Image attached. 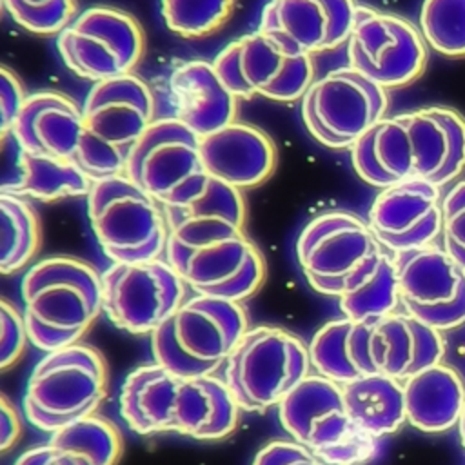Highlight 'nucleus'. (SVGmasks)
I'll use <instances>...</instances> for the list:
<instances>
[{
  "mask_svg": "<svg viewBox=\"0 0 465 465\" xmlns=\"http://www.w3.org/2000/svg\"><path fill=\"white\" fill-rule=\"evenodd\" d=\"M118 411L142 436L174 432L198 441H220L240 421V405L223 378L176 376L156 363L133 369L122 381Z\"/></svg>",
  "mask_w": 465,
  "mask_h": 465,
  "instance_id": "obj_1",
  "label": "nucleus"
},
{
  "mask_svg": "<svg viewBox=\"0 0 465 465\" xmlns=\"http://www.w3.org/2000/svg\"><path fill=\"white\" fill-rule=\"evenodd\" d=\"M29 343L53 352L78 343L102 309V274L73 256H49L31 265L20 283Z\"/></svg>",
  "mask_w": 465,
  "mask_h": 465,
  "instance_id": "obj_2",
  "label": "nucleus"
},
{
  "mask_svg": "<svg viewBox=\"0 0 465 465\" xmlns=\"http://www.w3.org/2000/svg\"><path fill=\"white\" fill-rule=\"evenodd\" d=\"M154 114L153 91L140 76L94 82L82 105L84 133L73 160L93 180L125 173L129 153Z\"/></svg>",
  "mask_w": 465,
  "mask_h": 465,
  "instance_id": "obj_3",
  "label": "nucleus"
},
{
  "mask_svg": "<svg viewBox=\"0 0 465 465\" xmlns=\"http://www.w3.org/2000/svg\"><path fill=\"white\" fill-rule=\"evenodd\" d=\"M247 329L240 302L194 292L149 334L151 354L182 378L216 374Z\"/></svg>",
  "mask_w": 465,
  "mask_h": 465,
  "instance_id": "obj_4",
  "label": "nucleus"
},
{
  "mask_svg": "<svg viewBox=\"0 0 465 465\" xmlns=\"http://www.w3.org/2000/svg\"><path fill=\"white\" fill-rule=\"evenodd\" d=\"M276 411L289 438L325 465H365L378 454V438L351 420L341 385L325 376H305Z\"/></svg>",
  "mask_w": 465,
  "mask_h": 465,
  "instance_id": "obj_5",
  "label": "nucleus"
},
{
  "mask_svg": "<svg viewBox=\"0 0 465 465\" xmlns=\"http://www.w3.org/2000/svg\"><path fill=\"white\" fill-rule=\"evenodd\" d=\"M107 365L98 349L73 343L45 352L33 367L24 392V414L42 432L96 412L107 391Z\"/></svg>",
  "mask_w": 465,
  "mask_h": 465,
  "instance_id": "obj_6",
  "label": "nucleus"
},
{
  "mask_svg": "<svg viewBox=\"0 0 465 465\" xmlns=\"http://www.w3.org/2000/svg\"><path fill=\"white\" fill-rule=\"evenodd\" d=\"M85 198L93 234L109 260L149 262L165 252L163 209L125 173L93 180Z\"/></svg>",
  "mask_w": 465,
  "mask_h": 465,
  "instance_id": "obj_7",
  "label": "nucleus"
},
{
  "mask_svg": "<svg viewBox=\"0 0 465 465\" xmlns=\"http://www.w3.org/2000/svg\"><path fill=\"white\" fill-rule=\"evenodd\" d=\"M305 341L274 325L249 327L223 363V380L242 411L265 412L309 376Z\"/></svg>",
  "mask_w": 465,
  "mask_h": 465,
  "instance_id": "obj_8",
  "label": "nucleus"
},
{
  "mask_svg": "<svg viewBox=\"0 0 465 465\" xmlns=\"http://www.w3.org/2000/svg\"><path fill=\"white\" fill-rule=\"evenodd\" d=\"M163 256L196 294L243 302L265 278L263 256L243 229L167 236Z\"/></svg>",
  "mask_w": 465,
  "mask_h": 465,
  "instance_id": "obj_9",
  "label": "nucleus"
},
{
  "mask_svg": "<svg viewBox=\"0 0 465 465\" xmlns=\"http://www.w3.org/2000/svg\"><path fill=\"white\" fill-rule=\"evenodd\" d=\"M125 174L160 205H180L209 182L200 136L176 116L156 118L129 153Z\"/></svg>",
  "mask_w": 465,
  "mask_h": 465,
  "instance_id": "obj_10",
  "label": "nucleus"
},
{
  "mask_svg": "<svg viewBox=\"0 0 465 465\" xmlns=\"http://www.w3.org/2000/svg\"><path fill=\"white\" fill-rule=\"evenodd\" d=\"M387 89L351 65L312 80L302 96V120L311 136L331 149H351L387 116Z\"/></svg>",
  "mask_w": 465,
  "mask_h": 465,
  "instance_id": "obj_11",
  "label": "nucleus"
},
{
  "mask_svg": "<svg viewBox=\"0 0 465 465\" xmlns=\"http://www.w3.org/2000/svg\"><path fill=\"white\" fill-rule=\"evenodd\" d=\"M56 49L73 74L102 82L134 71L145 51V36L127 11L94 5L58 33Z\"/></svg>",
  "mask_w": 465,
  "mask_h": 465,
  "instance_id": "obj_12",
  "label": "nucleus"
},
{
  "mask_svg": "<svg viewBox=\"0 0 465 465\" xmlns=\"http://www.w3.org/2000/svg\"><path fill=\"white\" fill-rule=\"evenodd\" d=\"M225 87L238 100H302L314 80L311 54L285 49L262 31L227 44L213 62Z\"/></svg>",
  "mask_w": 465,
  "mask_h": 465,
  "instance_id": "obj_13",
  "label": "nucleus"
},
{
  "mask_svg": "<svg viewBox=\"0 0 465 465\" xmlns=\"http://www.w3.org/2000/svg\"><path fill=\"white\" fill-rule=\"evenodd\" d=\"M187 285L163 258L114 263L102 272V309L129 334H151L187 298Z\"/></svg>",
  "mask_w": 465,
  "mask_h": 465,
  "instance_id": "obj_14",
  "label": "nucleus"
},
{
  "mask_svg": "<svg viewBox=\"0 0 465 465\" xmlns=\"http://www.w3.org/2000/svg\"><path fill=\"white\" fill-rule=\"evenodd\" d=\"M349 65L381 85L398 89L418 80L427 65V42L409 20L358 5L347 40Z\"/></svg>",
  "mask_w": 465,
  "mask_h": 465,
  "instance_id": "obj_15",
  "label": "nucleus"
},
{
  "mask_svg": "<svg viewBox=\"0 0 465 465\" xmlns=\"http://www.w3.org/2000/svg\"><path fill=\"white\" fill-rule=\"evenodd\" d=\"M378 249L381 245L369 223L347 211L318 214L296 240V258L309 285L332 298L340 296L347 276Z\"/></svg>",
  "mask_w": 465,
  "mask_h": 465,
  "instance_id": "obj_16",
  "label": "nucleus"
},
{
  "mask_svg": "<svg viewBox=\"0 0 465 465\" xmlns=\"http://www.w3.org/2000/svg\"><path fill=\"white\" fill-rule=\"evenodd\" d=\"M441 198V187L430 180H400L378 193L367 223L391 252L434 243L443 231Z\"/></svg>",
  "mask_w": 465,
  "mask_h": 465,
  "instance_id": "obj_17",
  "label": "nucleus"
},
{
  "mask_svg": "<svg viewBox=\"0 0 465 465\" xmlns=\"http://www.w3.org/2000/svg\"><path fill=\"white\" fill-rule=\"evenodd\" d=\"M356 7L354 0H269L258 31L289 51L312 56L347 44Z\"/></svg>",
  "mask_w": 465,
  "mask_h": 465,
  "instance_id": "obj_18",
  "label": "nucleus"
},
{
  "mask_svg": "<svg viewBox=\"0 0 465 465\" xmlns=\"http://www.w3.org/2000/svg\"><path fill=\"white\" fill-rule=\"evenodd\" d=\"M411 153L412 178L443 187L465 171V116L443 105L401 113Z\"/></svg>",
  "mask_w": 465,
  "mask_h": 465,
  "instance_id": "obj_19",
  "label": "nucleus"
},
{
  "mask_svg": "<svg viewBox=\"0 0 465 465\" xmlns=\"http://www.w3.org/2000/svg\"><path fill=\"white\" fill-rule=\"evenodd\" d=\"M200 154L211 178L236 189L262 185L276 167V145L256 125L232 122L200 136Z\"/></svg>",
  "mask_w": 465,
  "mask_h": 465,
  "instance_id": "obj_20",
  "label": "nucleus"
},
{
  "mask_svg": "<svg viewBox=\"0 0 465 465\" xmlns=\"http://www.w3.org/2000/svg\"><path fill=\"white\" fill-rule=\"evenodd\" d=\"M440 332L405 311L372 318L369 345L376 374L403 381L441 363L445 343Z\"/></svg>",
  "mask_w": 465,
  "mask_h": 465,
  "instance_id": "obj_21",
  "label": "nucleus"
},
{
  "mask_svg": "<svg viewBox=\"0 0 465 465\" xmlns=\"http://www.w3.org/2000/svg\"><path fill=\"white\" fill-rule=\"evenodd\" d=\"M11 140V151L4 147L5 162L0 193L45 203L89 194L93 178L73 158L31 153L22 149L13 134Z\"/></svg>",
  "mask_w": 465,
  "mask_h": 465,
  "instance_id": "obj_22",
  "label": "nucleus"
},
{
  "mask_svg": "<svg viewBox=\"0 0 465 465\" xmlns=\"http://www.w3.org/2000/svg\"><path fill=\"white\" fill-rule=\"evenodd\" d=\"M9 133L25 151L74 158L84 133L82 109L64 93H33L25 98Z\"/></svg>",
  "mask_w": 465,
  "mask_h": 465,
  "instance_id": "obj_23",
  "label": "nucleus"
},
{
  "mask_svg": "<svg viewBox=\"0 0 465 465\" xmlns=\"http://www.w3.org/2000/svg\"><path fill=\"white\" fill-rule=\"evenodd\" d=\"M176 118L198 136L211 134L234 122L238 98L225 87L213 64L191 60L169 78Z\"/></svg>",
  "mask_w": 465,
  "mask_h": 465,
  "instance_id": "obj_24",
  "label": "nucleus"
},
{
  "mask_svg": "<svg viewBox=\"0 0 465 465\" xmlns=\"http://www.w3.org/2000/svg\"><path fill=\"white\" fill-rule=\"evenodd\" d=\"M403 385L405 418L421 432H445L458 425L465 405V383L447 365L436 363L407 380Z\"/></svg>",
  "mask_w": 465,
  "mask_h": 465,
  "instance_id": "obj_25",
  "label": "nucleus"
},
{
  "mask_svg": "<svg viewBox=\"0 0 465 465\" xmlns=\"http://www.w3.org/2000/svg\"><path fill=\"white\" fill-rule=\"evenodd\" d=\"M401 307L450 302L461 285L463 269L434 243L392 252Z\"/></svg>",
  "mask_w": 465,
  "mask_h": 465,
  "instance_id": "obj_26",
  "label": "nucleus"
},
{
  "mask_svg": "<svg viewBox=\"0 0 465 465\" xmlns=\"http://www.w3.org/2000/svg\"><path fill=\"white\" fill-rule=\"evenodd\" d=\"M169 236H193L245 227V200L242 191L209 178L207 185L189 202L162 205Z\"/></svg>",
  "mask_w": 465,
  "mask_h": 465,
  "instance_id": "obj_27",
  "label": "nucleus"
},
{
  "mask_svg": "<svg viewBox=\"0 0 465 465\" xmlns=\"http://www.w3.org/2000/svg\"><path fill=\"white\" fill-rule=\"evenodd\" d=\"M338 305L343 316L354 322L396 312L401 302L394 256L383 249L371 254L343 282Z\"/></svg>",
  "mask_w": 465,
  "mask_h": 465,
  "instance_id": "obj_28",
  "label": "nucleus"
},
{
  "mask_svg": "<svg viewBox=\"0 0 465 465\" xmlns=\"http://www.w3.org/2000/svg\"><path fill=\"white\" fill-rule=\"evenodd\" d=\"M351 420L369 434L381 438L400 430L405 423L403 385L385 374H369L341 385Z\"/></svg>",
  "mask_w": 465,
  "mask_h": 465,
  "instance_id": "obj_29",
  "label": "nucleus"
},
{
  "mask_svg": "<svg viewBox=\"0 0 465 465\" xmlns=\"http://www.w3.org/2000/svg\"><path fill=\"white\" fill-rule=\"evenodd\" d=\"M42 243L40 218L27 198L0 193V272L27 267Z\"/></svg>",
  "mask_w": 465,
  "mask_h": 465,
  "instance_id": "obj_30",
  "label": "nucleus"
},
{
  "mask_svg": "<svg viewBox=\"0 0 465 465\" xmlns=\"http://www.w3.org/2000/svg\"><path fill=\"white\" fill-rule=\"evenodd\" d=\"M49 443L80 458L87 465H116L122 454V434L118 427L96 412L56 429L51 432Z\"/></svg>",
  "mask_w": 465,
  "mask_h": 465,
  "instance_id": "obj_31",
  "label": "nucleus"
},
{
  "mask_svg": "<svg viewBox=\"0 0 465 465\" xmlns=\"http://www.w3.org/2000/svg\"><path fill=\"white\" fill-rule=\"evenodd\" d=\"M420 31L447 58H465V0H423Z\"/></svg>",
  "mask_w": 465,
  "mask_h": 465,
  "instance_id": "obj_32",
  "label": "nucleus"
},
{
  "mask_svg": "<svg viewBox=\"0 0 465 465\" xmlns=\"http://www.w3.org/2000/svg\"><path fill=\"white\" fill-rule=\"evenodd\" d=\"M234 11V0H160L167 29L183 38H203L218 31Z\"/></svg>",
  "mask_w": 465,
  "mask_h": 465,
  "instance_id": "obj_33",
  "label": "nucleus"
},
{
  "mask_svg": "<svg viewBox=\"0 0 465 465\" xmlns=\"http://www.w3.org/2000/svg\"><path fill=\"white\" fill-rule=\"evenodd\" d=\"M349 318H338L323 323L307 343L311 367L316 374L325 376L340 385L356 380V372L351 363L349 345Z\"/></svg>",
  "mask_w": 465,
  "mask_h": 465,
  "instance_id": "obj_34",
  "label": "nucleus"
},
{
  "mask_svg": "<svg viewBox=\"0 0 465 465\" xmlns=\"http://www.w3.org/2000/svg\"><path fill=\"white\" fill-rule=\"evenodd\" d=\"M15 24L35 35H58L74 16V0H2Z\"/></svg>",
  "mask_w": 465,
  "mask_h": 465,
  "instance_id": "obj_35",
  "label": "nucleus"
},
{
  "mask_svg": "<svg viewBox=\"0 0 465 465\" xmlns=\"http://www.w3.org/2000/svg\"><path fill=\"white\" fill-rule=\"evenodd\" d=\"M443 249L465 271V180L456 182L441 198Z\"/></svg>",
  "mask_w": 465,
  "mask_h": 465,
  "instance_id": "obj_36",
  "label": "nucleus"
},
{
  "mask_svg": "<svg viewBox=\"0 0 465 465\" xmlns=\"http://www.w3.org/2000/svg\"><path fill=\"white\" fill-rule=\"evenodd\" d=\"M29 341L24 312L7 298L0 300V369L7 371L25 351Z\"/></svg>",
  "mask_w": 465,
  "mask_h": 465,
  "instance_id": "obj_37",
  "label": "nucleus"
},
{
  "mask_svg": "<svg viewBox=\"0 0 465 465\" xmlns=\"http://www.w3.org/2000/svg\"><path fill=\"white\" fill-rule=\"evenodd\" d=\"M403 311L438 331L460 327L465 323V274L461 278L458 294L450 302L438 305H411L403 307Z\"/></svg>",
  "mask_w": 465,
  "mask_h": 465,
  "instance_id": "obj_38",
  "label": "nucleus"
},
{
  "mask_svg": "<svg viewBox=\"0 0 465 465\" xmlns=\"http://www.w3.org/2000/svg\"><path fill=\"white\" fill-rule=\"evenodd\" d=\"M251 465H325L307 447L294 440H272L252 458Z\"/></svg>",
  "mask_w": 465,
  "mask_h": 465,
  "instance_id": "obj_39",
  "label": "nucleus"
},
{
  "mask_svg": "<svg viewBox=\"0 0 465 465\" xmlns=\"http://www.w3.org/2000/svg\"><path fill=\"white\" fill-rule=\"evenodd\" d=\"M24 85L18 76L7 69L5 65L0 67V129L2 134L9 133L20 109L25 102Z\"/></svg>",
  "mask_w": 465,
  "mask_h": 465,
  "instance_id": "obj_40",
  "label": "nucleus"
},
{
  "mask_svg": "<svg viewBox=\"0 0 465 465\" xmlns=\"http://www.w3.org/2000/svg\"><path fill=\"white\" fill-rule=\"evenodd\" d=\"M13 465H87L80 458L47 443L24 450Z\"/></svg>",
  "mask_w": 465,
  "mask_h": 465,
  "instance_id": "obj_41",
  "label": "nucleus"
},
{
  "mask_svg": "<svg viewBox=\"0 0 465 465\" xmlns=\"http://www.w3.org/2000/svg\"><path fill=\"white\" fill-rule=\"evenodd\" d=\"M22 434V420L16 407L2 396L0 400V450L7 452Z\"/></svg>",
  "mask_w": 465,
  "mask_h": 465,
  "instance_id": "obj_42",
  "label": "nucleus"
},
{
  "mask_svg": "<svg viewBox=\"0 0 465 465\" xmlns=\"http://www.w3.org/2000/svg\"><path fill=\"white\" fill-rule=\"evenodd\" d=\"M458 430H460V440H461V445H463V449H465V405H463V409H461V414H460Z\"/></svg>",
  "mask_w": 465,
  "mask_h": 465,
  "instance_id": "obj_43",
  "label": "nucleus"
}]
</instances>
